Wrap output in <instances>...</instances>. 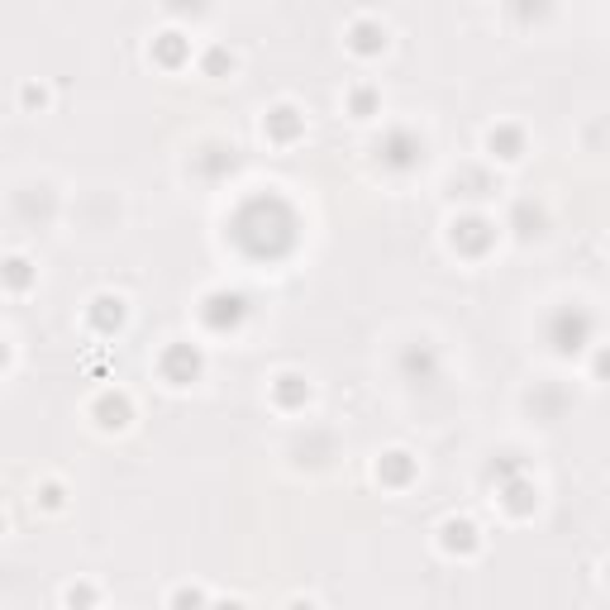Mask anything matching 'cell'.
<instances>
[{
    "mask_svg": "<svg viewBox=\"0 0 610 610\" xmlns=\"http://www.w3.org/2000/svg\"><path fill=\"white\" fill-rule=\"evenodd\" d=\"M382 43H387V34H382L377 24H358V29H353V48H358V53H377Z\"/></svg>",
    "mask_w": 610,
    "mask_h": 610,
    "instance_id": "obj_1",
    "label": "cell"
},
{
    "mask_svg": "<svg viewBox=\"0 0 610 610\" xmlns=\"http://www.w3.org/2000/svg\"><path fill=\"white\" fill-rule=\"evenodd\" d=\"M443 534H448V539H443L448 548H472V524H467V520H463V524H458V520L443 524Z\"/></svg>",
    "mask_w": 610,
    "mask_h": 610,
    "instance_id": "obj_2",
    "label": "cell"
},
{
    "mask_svg": "<svg viewBox=\"0 0 610 610\" xmlns=\"http://www.w3.org/2000/svg\"><path fill=\"white\" fill-rule=\"evenodd\" d=\"M601 372H610V353H601Z\"/></svg>",
    "mask_w": 610,
    "mask_h": 610,
    "instance_id": "obj_3",
    "label": "cell"
}]
</instances>
